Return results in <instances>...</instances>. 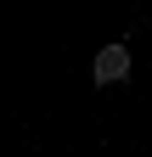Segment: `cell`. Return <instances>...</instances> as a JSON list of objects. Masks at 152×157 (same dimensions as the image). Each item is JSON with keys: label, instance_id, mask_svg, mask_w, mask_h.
Masks as SVG:
<instances>
[{"label": "cell", "instance_id": "obj_1", "mask_svg": "<svg viewBox=\"0 0 152 157\" xmlns=\"http://www.w3.org/2000/svg\"><path fill=\"white\" fill-rule=\"evenodd\" d=\"M90 73H96V84H124V78H130V45H124V39L102 45L96 62H90Z\"/></svg>", "mask_w": 152, "mask_h": 157}]
</instances>
